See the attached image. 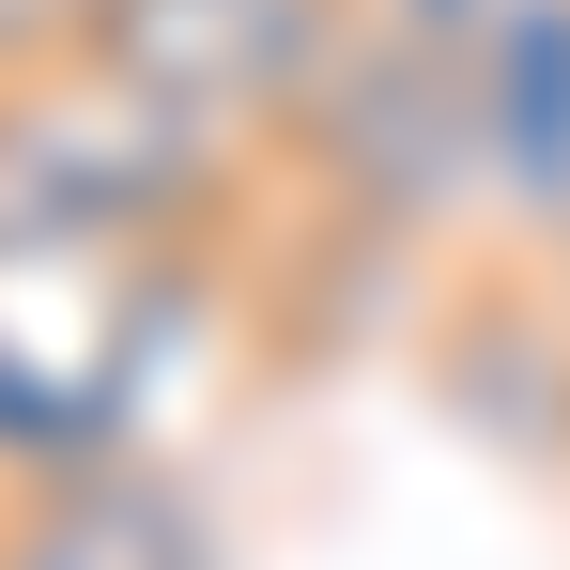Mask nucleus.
Masks as SVG:
<instances>
[{"label":"nucleus","mask_w":570,"mask_h":570,"mask_svg":"<svg viewBox=\"0 0 570 570\" xmlns=\"http://www.w3.org/2000/svg\"><path fill=\"white\" fill-rule=\"evenodd\" d=\"M62 278H0V478H62L139 448L170 355L216 308V263L200 247H139V263H94L78 278V324H47Z\"/></svg>","instance_id":"f03ea898"},{"label":"nucleus","mask_w":570,"mask_h":570,"mask_svg":"<svg viewBox=\"0 0 570 570\" xmlns=\"http://www.w3.org/2000/svg\"><path fill=\"white\" fill-rule=\"evenodd\" d=\"M432 385H448V416H463L478 448H509V463H570V293H556V278L478 293L463 324L432 340Z\"/></svg>","instance_id":"39448f33"},{"label":"nucleus","mask_w":570,"mask_h":570,"mask_svg":"<svg viewBox=\"0 0 570 570\" xmlns=\"http://www.w3.org/2000/svg\"><path fill=\"white\" fill-rule=\"evenodd\" d=\"M355 16H371V31H416V47H478L509 0H355Z\"/></svg>","instance_id":"6e6552de"},{"label":"nucleus","mask_w":570,"mask_h":570,"mask_svg":"<svg viewBox=\"0 0 570 570\" xmlns=\"http://www.w3.org/2000/svg\"><path fill=\"white\" fill-rule=\"evenodd\" d=\"M247 170H263L247 139L124 94L108 62L16 78V94H0V278H78V263H139V247H216V216H232Z\"/></svg>","instance_id":"f257e3e1"},{"label":"nucleus","mask_w":570,"mask_h":570,"mask_svg":"<svg viewBox=\"0 0 570 570\" xmlns=\"http://www.w3.org/2000/svg\"><path fill=\"white\" fill-rule=\"evenodd\" d=\"M478 78V186L524 232H570V0H509L463 47Z\"/></svg>","instance_id":"423d86ee"},{"label":"nucleus","mask_w":570,"mask_h":570,"mask_svg":"<svg viewBox=\"0 0 570 570\" xmlns=\"http://www.w3.org/2000/svg\"><path fill=\"white\" fill-rule=\"evenodd\" d=\"M94 16H108V0H0V94H16V78L94 62Z\"/></svg>","instance_id":"0eeeda50"},{"label":"nucleus","mask_w":570,"mask_h":570,"mask_svg":"<svg viewBox=\"0 0 570 570\" xmlns=\"http://www.w3.org/2000/svg\"><path fill=\"white\" fill-rule=\"evenodd\" d=\"M0 570H232V556H216V509L155 448H108V463L0 493Z\"/></svg>","instance_id":"20e7f679"},{"label":"nucleus","mask_w":570,"mask_h":570,"mask_svg":"<svg viewBox=\"0 0 570 570\" xmlns=\"http://www.w3.org/2000/svg\"><path fill=\"white\" fill-rule=\"evenodd\" d=\"M278 170L340 232H432L448 200L478 186V78L463 47H416V31H371V16H340V47H324V78L293 94L278 124Z\"/></svg>","instance_id":"7ed1b4c3"}]
</instances>
